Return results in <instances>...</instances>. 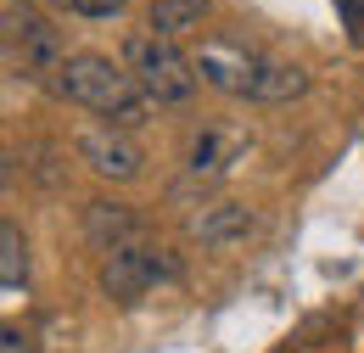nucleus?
<instances>
[{"label": "nucleus", "mask_w": 364, "mask_h": 353, "mask_svg": "<svg viewBox=\"0 0 364 353\" xmlns=\"http://www.w3.org/2000/svg\"><path fill=\"white\" fill-rule=\"evenodd\" d=\"M196 73L213 90H225L235 101H258V107L297 101V95L309 90V73H303V68H291V62H280V56H269V51H258V45H247V40H230V34L202 40Z\"/></svg>", "instance_id": "f257e3e1"}, {"label": "nucleus", "mask_w": 364, "mask_h": 353, "mask_svg": "<svg viewBox=\"0 0 364 353\" xmlns=\"http://www.w3.org/2000/svg\"><path fill=\"white\" fill-rule=\"evenodd\" d=\"M56 90H62L73 107H85L101 124H118V130H135L140 112H146V95H140V85L129 79V68L112 62V56H95V51L68 56L62 73H56Z\"/></svg>", "instance_id": "f03ea898"}, {"label": "nucleus", "mask_w": 364, "mask_h": 353, "mask_svg": "<svg viewBox=\"0 0 364 353\" xmlns=\"http://www.w3.org/2000/svg\"><path fill=\"white\" fill-rule=\"evenodd\" d=\"M124 68L140 85L146 101L157 107H185L196 95V62L180 51V40H163V34H129L124 40Z\"/></svg>", "instance_id": "7ed1b4c3"}, {"label": "nucleus", "mask_w": 364, "mask_h": 353, "mask_svg": "<svg viewBox=\"0 0 364 353\" xmlns=\"http://www.w3.org/2000/svg\"><path fill=\"white\" fill-rule=\"evenodd\" d=\"M180 264H174V253H163L157 241H129V247H118V253H107V264H101V286H107V297H118V303H135L146 297L157 280H174Z\"/></svg>", "instance_id": "20e7f679"}, {"label": "nucleus", "mask_w": 364, "mask_h": 353, "mask_svg": "<svg viewBox=\"0 0 364 353\" xmlns=\"http://www.w3.org/2000/svg\"><path fill=\"white\" fill-rule=\"evenodd\" d=\"M6 51H11V62H23V73H62V62H68L62 34L34 11H6Z\"/></svg>", "instance_id": "39448f33"}, {"label": "nucleus", "mask_w": 364, "mask_h": 353, "mask_svg": "<svg viewBox=\"0 0 364 353\" xmlns=\"http://www.w3.org/2000/svg\"><path fill=\"white\" fill-rule=\"evenodd\" d=\"M79 157L90 163L101 179H135L140 174V146L129 140V130H118V124H90V130H79Z\"/></svg>", "instance_id": "423d86ee"}, {"label": "nucleus", "mask_w": 364, "mask_h": 353, "mask_svg": "<svg viewBox=\"0 0 364 353\" xmlns=\"http://www.w3.org/2000/svg\"><path fill=\"white\" fill-rule=\"evenodd\" d=\"M85 236H90V247H101V253H118V247L140 241V219L124 202H90L85 208Z\"/></svg>", "instance_id": "0eeeda50"}, {"label": "nucleus", "mask_w": 364, "mask_h": 353, "mask_svg": "<svg viewBox=\"0 0 364 353\" xmlns=\"http://www.w3.org/2000/svg\"><path fill=\"white\" fill-rule=\"evenodd\" d=\"M213 11V0H151L146 6V34H163V40H180L191 28H202Z\"/></svg>", "instance_id": "6e6552de"}, {"label": "nucleus", "mask_w": 364, "mask_h": 353, "mask_svg": "<svg viewBox=\"0 0 364 353\" xmlns=\"http://www.w3.org/2000/svg\"><path fill=\"white\" fill-rule=\"evenodd\" d=\"M235 152H241V140L208 124V130H196V135H191V152H185V169H191L196 179H202V174H225Z\"/></svg>", "instance_id": "1a4fd4ad"}, {"label": "nucleus", "mask_w": 364, "mask_h": 353, "mask_svg": "<svg viewBox=\"0 0 364 353\" xmlns=\"http://www.w3.org/2000/svg\"><path fill=\"white\" fill-rule=\"evenodd\" d=\"M252 230V214L241 208V202H213V208H202L196 219H191V236H202L208 247H225L235 236H247Z\"/></svg>", "instance_id": "9d476101"}, {"label": "nucleus", "mask_w": 364, "mask_h": 353, "mask_svg": "<svg viewBox=\"0 0 364 353\" xmlns=\"http://www.w3.org/2000/svg\"><path fill=\"white\" fill-rule=\"evenodd\" d=\"M23 275H28L23 236H17V224H0V280H6V292H17V286H23Z\"/></svg>", "instance_id": "9b49d317"}, {"label": "nucleus", "mask_w": 364, "mask_h": 353, "mask_svg": "<svg viewBox=\"0 0 364 353\" xmlns=\"http://www.w3.org/2000/svg\"><path fill=\"white\" fill-rule=\"evenodd\" d=\"M62 6H68L73 17H118L129 0H62Z\"/></svg>", "instance_id": "f8f14e48"}]
</instances>
